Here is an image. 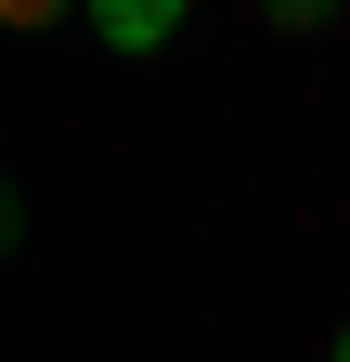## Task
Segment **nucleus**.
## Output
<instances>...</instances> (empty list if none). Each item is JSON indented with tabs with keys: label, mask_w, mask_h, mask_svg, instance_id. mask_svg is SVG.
<instances>
[{
	"label": "nucleus",
	"mask_w": 350,
	"mask_h": 362,
	"mask_svg": "<svg viewBox=\"0 0 350 362\" xmlns=\"http://www.w3.org/2000/svg\"><path fill=\"white\" fill-rule=\"evenodd\" d=\"M182 13H195V0H91V39H104V52H156Z\"/></svg>",
	"instance_id": "f257e3e1"
},
{
	"label": "nucleus",
	"mask_w": 350,
	"mask_h": 362,
	"mask_svg": "<svg viewBox=\"0 0 350 362\" xmlns=\"http://www.w3.org/2000/svg\"><path fill=\"white\" fill-rule=\"evenodd\" d=\"M65 13H91V0H0V26H65Z\"/></svg>",
	"instance_id": "f03ea898"
},
{
	"label": "nucleus",
	"mask_w": 350,
	"mask_h": 362,
	"mask_svg": "<svg viewBox=\"0 0 350 362\" xmlns=\"http://www.w3.org/2000/svg\"><path fill=\"white\" fill-rule=\"evenodd\" d=\"M259 13H273V26H337L350 0H259Z\"/></svg>",
	"instance_id": "7ed1b4c3"
},
{
	"label": "nucleus",
	"mask_w": 350,
	"mask_h": 362,
	"mask_svg": "<svg viewBox=\"0 0 350 362\" xmlns=\"http://www.w3.org/2000/svg\"><path fill=\"white\" fill-rule=\"evenodd\" d=\"M337 362H350V324H337Z\"/></svg>",
	"instance_id": "20e7f679"
}]
</instances>
